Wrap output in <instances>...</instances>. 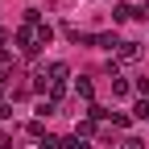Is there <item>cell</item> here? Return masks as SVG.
Instances as JSON below:
<instances>
[{
	"label": "cell",
	"mask_w": 149,
	"mask_h": 149,
	"mask_svg": "<svg viewBox=\"0 0 149 149\" xmlns=\"http://www.w3.org/2000/svg\"><path fill=\"white\" fill-rule=\"evenodd\" d=\"M137 58H141V46L137 42H120L116 46V62H137Z\"/></svg>",
	"instance_id": "cell-1"
},
{
	"label": "cell",
	"mask_w": 149,
	"mask_h": 149,
	"mask_svg": "<svg viewBox=\"0 0 149 149\" xmlns=\"http://www.w3.org/2000/svg\"><path fill=\"white\" fill-rule=\"evenodd\" d=\"M46 74H50V83H66V74H70V70H66V62H50Z\"/></svg>",
	"instance_id": "cell-2"
},
{
	"label": "cell",
	"mask_w": 149,
	"mask_h": 149,
	"mask_svg": "<svg viewBox=\"0 0 149 149\" xmlns=\"http://www.w3.org/2000/svg\"><path fill=\"white\" fill-rule=\"evenodd\" d=\"M74 95H79V100H91V95H95V87H91V79H79V83H74Z\"/></svg>",
	"instance_id": "cell-3"
},
{
	"label": "cell",
	"mask_w": 149,
	"mask_h": 149,
	"mask_svg": "<svg viewBox=\"0 0 149 149\" xmlns=\"http://www.w3.org/2000/svg\"><path fill=\"white\" fill-rule=\"evenodd\" d=\"M91 133H95V120H91V116L79 120V133H74V137H91Z\"/></svg>",
	"instance_id": "cell-4"
},
{
	"label": "cell",
	"mask_w": 149,
	"mask_h": 149,
	"mask_svg": "<svg viewBox=\"0 0 149 149\" xmlns=\"http://www.w3.org/2000/svg\"><path fill=\"white\" fill-rule=\"evenodd\" d=\"M62 149H91V145H87L83 137H66V141H62Z\"/></svg>",
	"instance_id": "cell-5"
},
{
	"label": "cell",
	"mask_w": 149,
	"mask_h": 149,
	"mask_svg": "<svg viewBox=\"0 0 149 149\" xmlns=\"http://www.w3.org/2000/svg\"><path fill=\"white\" fill-rule=\"evenodd\" d=\"M137 116H141V120H149V100H141V104H137Z\"/></svg>",
	"instance_id": "cell-6"
},
{
	"label": "cell",
	"mask_w": 149,
	"mask_h": 149,
	"mask_svg": "<svg viewBox=\"0 0 149 149\" xmlns=\"http://www.w3.org/2000/svg\"><path fill=\"white\" fill-rule=\"evenodd\" d=\"M124 149H141V141H137V137H128V141H124Z\"/></svg>",
	"instance_id": "cell-7"
},
{
	"label": "cell",
	"mask_w": 149,
	"mask_h": 149,
	"mask_svg": "<svg viewBox=\"0 0 149 149\" xmlns=\"http://www.w3.org/2000/svg\"><path fill=\"white\" fill-rule=\"evenodd\" d=\"M4 37H8V33H4V29H0V50H4Z\"/></svg>",
	"instance_id": "cell-8"
}]
</instances>
